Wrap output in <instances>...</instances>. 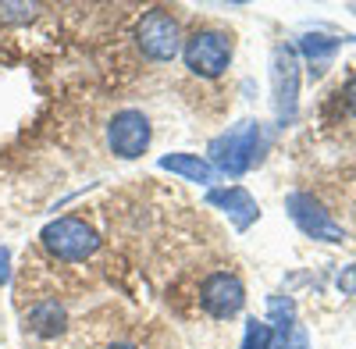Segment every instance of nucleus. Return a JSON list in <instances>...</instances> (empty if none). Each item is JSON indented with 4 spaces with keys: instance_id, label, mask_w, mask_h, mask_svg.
<instances>
[{
    "instance_id": "nucleus-13",
    "label": "nucleus",
    "mask_w": 356,
    "mask_h": 349,
    "mask_svg": "<svg viewBox=\"0 0 356 349\" xmlns=\"http://www.w3.org/2000/svg\"><path fill=\"white\" fill-rule=\"evenodd\" d=\"M239 349H275V332H271V325H267V321H257V317H250Z\"/></svg>"
},
{
    "instance_id": "nucleus-17",
    "label": "nucleus",
    "mask_w": 356,
    "mask_h": 349,
    "mask_svg": "<svg viewBox=\"0 0 356 349\" xmlns=\"http://www.w3.org/2000/svg\"><path fill=\"white\" fill-rule=\"evenodd\" d=\"M11 282V250L0 246V285Z\"/></svg>"
},
{
    "instance_id": "nucleus-12",
    "label": "nucleus",
    "mask_w": 356,
    "mask_h": 349,
    "mask_svg": "<svg viewBox=\"0 0 356 349\" xmlns=\"http://www.w3.org/2000/svg\"><path fill=\"white\" fill-rule=\"evenodd\" d=\"M339 40H332V36H317V33H310V36H303L300 40V50H303V57H307V65H310V75H324V68L332 65V57L339 54Z\"/></svg>"
},
{
    "instance_id": "nucleus-20",
    "label": "nucleus",
    "mask_w": 356,
    "mask_h": 349,
    "mask_svg": "<svg viewBox=\"0 0 356 349\" xmlns=\"http://www.w3.org/2000/svg\"><path fill=\"white\" fill-rule=\"evenodd\" d=\"M353 11H356V8H353Z\"/></svg>"
},
{
    "instance_id": "nucleus-14",
    "label": "nucleus",
    "mask_w": 356,
    "mask_h": 349,
    "mask_svg": "<svg viewBox=\"0 0 356 349\" xmlns=\"http://www.w3.org/2000/svg\"><path fill=\"white\" fill-rule=\"evenodd\" d=\"M40 15V4H25V0H8L0 4V22L4 25H25Z\"/></svg>"
},
{
    "instance_id": "nucleus-7",
    "label": "nucleus",
    "mask_w": 356,
    "mask_h": 349,
    "mask_svg": "<svg viewBox=\"0 0 356 349\" xmlns=\"http://www.w3.org/2000/svg\"><path fill=\"white\" fill-rule=\"evenodd\" d=\"M285 211H289V218L296 221V228H300L303 236L317 239V243H342V239H346L342 225H339L328 211H324L321 200H314L310 193H289Z\"/></svg>"
},
{
    "instance_id": "nucleus-2",
    "label": "nucleus",
    "mask_w": 356,
    "mask_h": 349,
    "mask_svg": "<svg viewBox=\"0 0 356 349\" xmlns=\"http://www.w3.org/2000/svg\"><path fill=\"white\" fill-rule=\"evenodd\" d=\"M235 57V40L225 29H196L182 40V61L200 79H221Z\"/></svg>"
},
{
    "instance_id": "nucleus-16",
    "label": "nucleus",
    "mask_w": 356,
    "mask_h": 349,
    "mask_svg": "<svg viewBox=\"0 0 356 349\" xmlns=\"http://www.w3.org/2000/svg\"><path fill=\"white\" fill-rule=\"evenodd\" d=\"M339 289H342L346 296L356 293V264H353V268H342V275H339Z\"/></svg>"
},
{
    "instance_id": "nucleus-19",
    "label": "nucleus",
    "mask_w": 356,
    "mask_h": 349,
    "mask_svg": "<svg viewBox=\"0 0 356 349\" xmlns=\"http://www.w3.org/2000/svg\"><path fill=\"white\" fill-rule=\"evenodd\" d=\"M107 349H139V346H132V342H114V346H107Z\"/></svg>"
},
{
    "instance_id": "nucleus-9",
    "label": "nucleus",
    "mask_w": 356,
    "mask_h": 349,
    "mask_svg": "<svg viewBox=\"0 0 356 349\" xmlns=\"http://www.w3.org/2000/svg\"><path fill=\"white\" fill-rule=\"evenodd\" d=\"M207 203L214 211H221L239 232H246L257 218H260V207L257 200L243 189V186H221V189H207Z\"/></svg>"
},
{
    "instance_id": "nucleus-6",
    "label": "nucleus",
    "mask_w": 356,
    "mask_h": 349,
    "mask_svg": "<svg viewBox=\"0 0 356 349\" xmlns=\"http://www.w3.org/2000/svg\"><path fill=\"white\" fill-rule=\"evenodd\" d=\"M150 139H154V129H150V118L136 107H125L118 111L114 118L107 122V147L114 157L122 161H136L150 150Z\"/></svg>"
},
{
    "instance_id": "nucleus-1",
    "label": "nucleus",
    "mask_w": 356,
    "mask_h": 349,
    "mask_svg": "<svg viewBox=\"0 0 356 349\" xmlns=\"http://www.w3.org/2000/svg\"><path fill=\"white\" fill-rule=\"evenodd\" d=\"M264 147H267V136H264V125L246 118L239 125H232L228 132L214 136L211 139V150H207V161L218 174H228V179H243V174L260 164L264 157Z\"/></svg>"
},
{
    "instance_id": "nucleus-15",
    "label": "nucleus",
    "mask_w": 356,
    "mask_h": 349,
    "mask_svg": "<svg viewBox=\"0 0 356 349\" xmlns=\"http://www.w3.org/2000/svg\"><path fill=\"white\" fill-rule=\"evenodd\" d=\"M285 349H310V335H307V328L296 325L292 335H289V342H285Z\"/></svg>"
},
{
    "instance_id": "nucleus-8",
    "label": "nucleus",
    "mask_w": 356,
    "mask_h": 349,
    "mask_svg": "<svg viewBox=\"0 0 356 349\" xmlns=\"http://www.w3.org/2000/svg\"><path fill=\"white\" fill-rule=\"evenodd\" d=\"M200 307L211 317H218V321H228V317H235L246 307V289L232 271H214L200 285Z\"/></svg>"
},
{
    "instance_id": "nucleus-18",
    "label": "nucleus",
    "mask_w": 356,
    "mask_h": 349,
    "mask_svg": "<svg viewBox=\"0 0 356 349\" xmlns=\"http://www.w3.org/2000/svg\"><path fill=\"white\" fill-rule=\"evenodd\" d=\"M342 97H346V107H349V114L356 118V75L346 82V93H342Z\"/></svg>"
},
{
    "instance_id": "nucleus-4",
    "label": "nucleus",
    "mask_w": 356,
    "mask_h": 349,
    "mask_svg": "<svg viewBox=\"0 0 356 349\" xmlns=\"http://www.w3.org/2000/svg\"><path fill=\"white\" fill-rule=\"evenodd\" d=\"M136 47L143 50V57H150L157 65H168L182 54V29L178 18L168 8H154L146 11L136 25Z\"/></svg>"
},
{
    "instance_id": "nucleus-5",
    "label": "nucleus",
    "mask_w": 356,
    "mask_h": 349,
    "mask_svg": "<svg viewBox=\"0 0 356 349\" xmlns=\"http://www.w3.org/2000/svg\"><path fill=\"white\" fill-rule=\"evenodd\" d=\"M271 93H275V114L278 125L296 122V107H300V54L296 47L278 43L271 50Z\"/></svg>"
},
{
    "instance_id": "nucleus-10",
    "label": "nucleus",
    "mask_w": 356,
    "mask_h": 349,
    "mask_svg": "<svg viewBox=\"0 0 356 349\" xmlns=\"http://www.w3.org/2000/svg\"><path fill=\"white\" fill-rule=\"evenodd\" d=\"M65 325H68V314H65V307L57 300L36 303L33 310H29V317H25V328L33 335H40V339H57L65 332Z\"/></svg>"
},
{
    "instance_id": "nucleus-11",
    "label": "nucleus",
    "mask_w": 356,
    "mask_h": 349,
    "mask_svg": "<svg viewBox=\"0 0 356 349\" xmlns=\"http://www.w3.org/2000/svg\"><path fill=\"white\" fill-rule=\"evenodd\" d=\"M161 168L171 171V174H182L186 182H196V186H211L218 179L211 161L200 157V154H168V157H161Z\"/></svg>"
},
{
    "instance_id": "nucleus-3",
    "label": "nucleus",
    "mask_w": 356,
    "mask_h": 349,
    "mask_svg": "<svg viewBox=\"0 0 356 349\" xmlns=\"http://www.w3.org/2000/svg\"><path fill=\"white\" fill-rule=\"evenodd\" d=\"M40 243L50 257L65 260V264H82L100 250V236L93 225H86L82 218H57L40 232Z\"/></svg>"
}]
</instances>
